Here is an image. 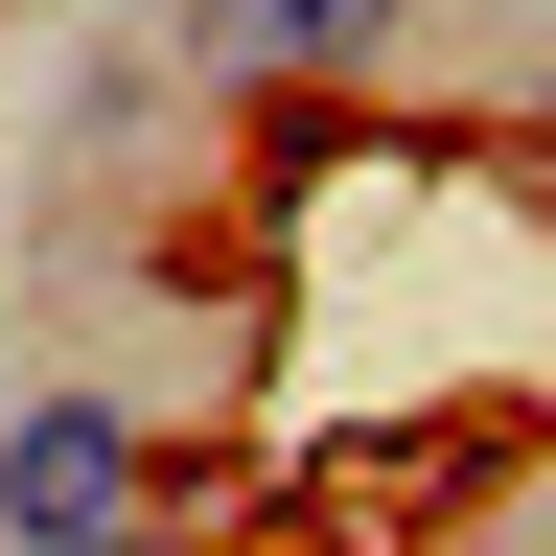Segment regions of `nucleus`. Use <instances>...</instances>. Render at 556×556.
Wrapping results in <instances>:
<instances>
[{"mask_svg": "<svg viewBox=\"0 0 556 556\" xmlns=\"http://www.w3.org/2000/svg\"><path fill=\"white\" fill-rule=\"evenodd\" d=\"M163 510H186V464H163L139 394L47 371L24 417H0V556H116V533H163Z\"/></svg>", "mask_w": 556, "mask_h": 556, "instance_id": "f257e3e1", "label": "nucleus"}, {"mask_svg": "<svg viewBox=\"0 0 556 556\" xmlns=\"http://www.w3.org/2000/svg\"><path fill=\"white\" fill-rule=\"evenodd\" d=\"M417 0H163V70L186 93H325V70H371Z\"/></svg>", "mask_w": 556, "mask_h": 556, "instance_id": "f03ea898", "label": "nucleus"}]
</instances>
